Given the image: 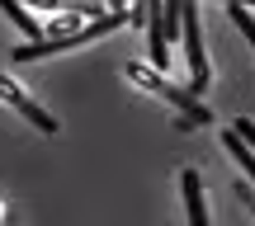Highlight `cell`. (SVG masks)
<instances>
[{"label":"cell","mask_w":255,"mask_h":226,"mask_svg":"<svg viewBox=\"0 0 255 226\" xmlns=\"http://www.w3.org/2000/svg\"><path fill=\"white\" fill-rule=\"evenodd\" d=\"M0 217H5V212H0Z\"/></svg>","instance_id":"30bf717a"},{"label":"cell","mask_w":255,"mask_h":226,"mask_svg":"<svg viewBox=\"0 0 255 226\" xmlns=\"http://www.w3.org/2000/svg\"><path fill=\"white\" fill-rule=\"evenodd\" d=\"M237 132H241V137H246V142L255 146V123H246V118H241V123H237Z\"/></svg>","instance_id":"ba28073f"},{"label":"cell","mask_w":255,"mask_h":226,"mask_svg":"<svg viewBox=\"0 0 255 226\" xmlns=\"http://www.w3.org/2000/svg\"><path fill=\"white\" fill-rule=\"evenodd\" d=\"M128 80H137L142 90H151V94H161L165 104H175V109L184 113V123H208V118H213V113H208V109L199 104V94H194V90H180V85H170V80H165L161 71H156V66L128 62Z\"/></svg>","instance_id":"7a4b0ae2"},{"label":"cell","mask_w":255,"mask_h":226,"mask_svg":"<svg viewBox=\"0 0 255 226\" xmlns=\"http://www.w3.org/2000/svg\"><path fill=\"white\" fill-rule=\"evenodd\" d=\"M0 9H5V14H9V19H14V24H19V28H24V38H43V28H38V19H33V14H28V9H24V5H19V0H0Z\"/></svg>","instance_id":"8992f818"},{"label":"cell","mask_w":255,"mask_h":226,"mask_svg":"<svg viewBox=\"0 0 255 226\" xmlns=\"http://www.w3.org/2000/svg\"><path fill=\"white\" fill-rule=\"evenodd\" d=\"M180 24H184V52H189V90L203 94V90H208V57H203V28H199V14L184 5Z\"/></svg>","instance_id":"3957f363"},{"label":"cell","mask_w":255,"mask_h":226,"mask_svg":"<svg viewBox=\"0 0 255 226\" xmlns=\"http://www.w3.org/2000/svg\"><path fill=\"white\" fill-rule=\"evenodd\" d=\"M0 99H5V104H14V109H19V113H24V118H28V123H33V127H38V132H57V118H52V113H43V109H38V104H33V99H28V94H24V90H19V85H14V80H9V75H0Z\"/></svg>","instance_id":"277c9868"},{"label":"cell","mask_w":255,"mask_h":226,"mask_svg":"<svg viewBox=\"0 0 255 226\" xmlns=\"http://www.w3.org/2000/svg\"><path fill=\"white\" fill-rule=\"evenodd\" d=\"M227 5H255V0H227Z\"/></svg>","instance_id":"9c48e42d"},{"label":"cell","mask_w":255,"mask_h":226,"mask_svg":"<svg viewBox=\"0 0 255 226\" xmlns=\"http://www.w3.org/2000/svg\"><path fill=\"white\" fill-rule=\"evenodd\" d=\"M232 19L241 24V33H246L251 47H255V19H251V9H246V5H232Z\"/></svg>","instance_id":"52a82bcc"},{"label":"cell","mask_w":255,"mask_h":226,"mask_svg":"<svg viewBox=\"0 0 255 226\" xmlns=\"http://www.w3.org/2000/svg\"><path fill=\"white\" fill-rule=\"evenodd\" d=\"M180 189H184V212H189V226H208V208H203V179H199V170H184V174H180Z\"/></svg>","instance_id":"5b68a950"},{"label":"cell","mask_w":255,"mask_h":226,"mask_svg":"<svg viewBox=\"0 0 255 226\" xmlns=\"http://www.w3.org/2000/svg\"><path fill=\"white\" fill-rule=\"evenodd\" d=\"M119 24H132V14H123V9H109V14H95L90 24L71 28V33H62V38H38V43H24V47H14V62H38V57H47V52H62V47L90 43V38H104V33H114Z\"/></svg>","instance_id":"6da1fadb"}]
</instances>
